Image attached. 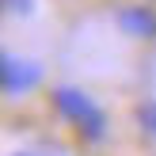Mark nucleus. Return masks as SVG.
<instances>
[{
  "label": "nucleus",
  "mask_w": 156,
  "mask_h": 156,
  "mask_svg": "<svg viewBox=\"0 0 156 156\" xmlns=\"http://www.w3.org/2000/svg\"><path fill=\"white\" fill-rule=\"evenodd\" d=\"M53 107L80 129L84 141H103V137H107V114L99 111V103L84 88H73V84L53 88Z\"/></svg>",
  "instance_id": "f257e3e1"
},
{
  "label": "nucleus",
  "mask_w": 156,
  "mask_h": 156,
  "mask_svg": "<svg viewBox=\"0 0 156 156\" xmlns=\"http://www.w3.org/2000/svg\"><path fill=\"white\" fill-rule=\"evenodd\" d=\"M0 76H4V91L8 95H23L30 91L38 80H42V65L27 57H15V53H4L0 57Z\"/></svg>",
  "instance_id": "f03ea898"
},
{
  "label": "nucleus",
  "mask_w": 156,
  "mask_h": 156,
  "mask_svg": "<svg viewBox=\"0 0 156 156\" xmlns=\"http://www.w3.org/2000/svg\"><path fill=\"white\" fill-rule=\"evenodd\" d=\"M118 27L133 38H156V12H149V8H122Z\"/></svg>",
  "instance_id": "7ed1b4c3"
},
{
  "label": "nucleus",
  "mask_w": 156,
  "mask_h": 156,
  "mask_svg": "<svg viewBox=\"0 0 156 156\" xmlns=\"http://www.w3.org/2000/svg\"><path fill=\"white\" fill-rule=\"evenodd\" d=\"M137 122H141L145 133H152V137H156V99H149V103L137 107Z\"/></svg>",
  "instance_id": "20e7f679"
},
{
  "label": "nucleus",
  "mask_w": 156,
  "mask_h": 156,
  "mask_svg": "<svg viewBox=\"0 0 156 156\" xmlns=\"http://www.w3.org/2000/svg\"><path fill=\"white\" fill-rule=\"evenodd\" d=\"M8 4V12H15V15H30L34 12V0H4Z\"/></svg>",
  "instance_id": "39448f33"
},
{
  "label": "nucleus",
  "mask_w": 156,
  "mask_h": 156,
  "mask_svg": "<svg viewBox=\"0 0 156 156\" xmlns=\"http://www.w3.org/2000/svg\"><path fill=\"white\" fill-rule=\"evenodd\" d=\"M15 156H34V152H15Z\"/></svg>",
  "instance_id": "423d86ee"
}]
</instances>
